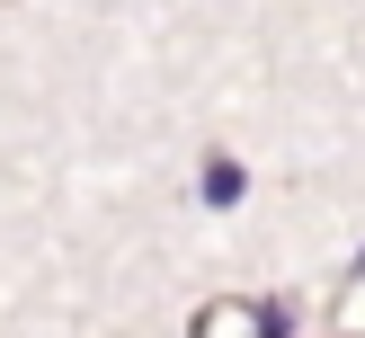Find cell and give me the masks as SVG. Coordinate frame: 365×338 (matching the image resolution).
<instances>
[{"label":"cell","mask_w":365,"mask_h":338,"mask_svg":"<svg viewBox=\"0 0 365 338\" xmlns=\"http://www.w3.org/2000/svg\"><path fill=\"white\" fill-rule=\"evenodd\" d=\"M196 338H294V302L285 294H259V302H205L196 312Z\"/></svg>","instance_id":"cell-1"},{"label":"cell","mask_w":365,"mask_h":338,"mask_svg":"<svg viewBox=\"0 0 365 338\" xmlns=\"http://www.w3.org/2000/svg\"><path fill=\"white\" fill-rule=\"evenodd\" d=\"M232 196H241V160L214 152V160H205V205H232Z\"/></svg>","instance_id":"cell-2"}]
</instances>
